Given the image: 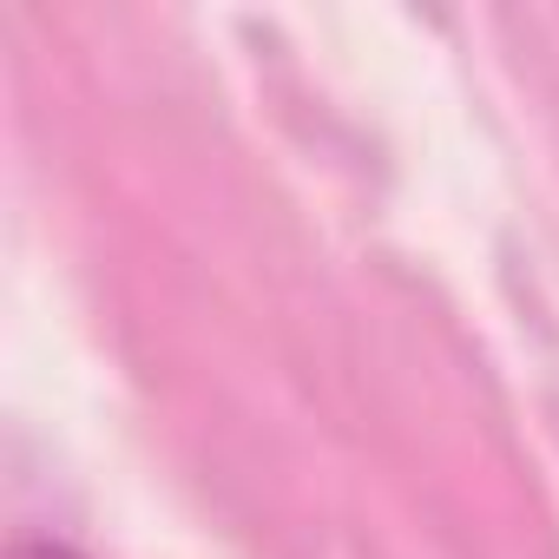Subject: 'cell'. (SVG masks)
I'll list each match as a JSON object with an SVG mask.
<instances>
[{
  "label": "cell",
  "mask_w": 559,
  "mask_h": 559,
  "mask_svg": "<svg viewBox=\"0 0 559 559\" xmlns=\"http://www.w3.org/2000/svg\"><path fill=\"white\" fill-rule=\"evenodd\" d=\"M8 559H80V552L73 546H53V539H21Z\"/></svg>",
  "instance_id": "6da1fadb"
}]
</instances>
